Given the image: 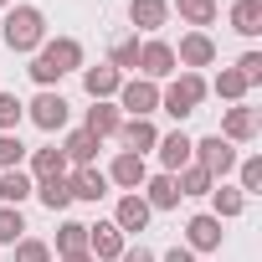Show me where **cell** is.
Here are the masks:
<instances>
[{"mask_svg": "<svg viewBox=\"0 0 262 262\" xmlns=\"http://www.w3.org/2000/svg\"><path fill=\"white\" fill-rule=\"evenodd\" d=\"M52 175H67V160H62L57 144H47V149L31 155V180H52Z\"/></svg>", "mask_w": 262, "mask_h": 262, "instance_id": "27", "label": "cell"}, {"mask_svg": "<svg viewBox=\"0 0 262 262\" xmlns=\"http://www.w3.org/2000/svg\"><path fill=\"white\" fill-rule=\"evenodd\" d=\"M128 21H134V36H155L170 21V0H128Z\"/></svg>", "mask_w": 262, "mask_h": 262, "instance_id": "15", "label": "cell"}, {"mask_svg": "<svg viewBox=\"0 0 262 262\" xmlns=\"http://www.w3.org/2000/svg\"><path fill=\"white\" fill-rule=\"evenodd\" d=\"M221 236H226V231H221V221H216L211 211H201V216L185 221V247H190V252H221Z\"/></svg>", "mask_w": 262, "mask_h": 262, "instance_id": "10", "label": "cell"}, {"mask_svg": "<svg viewBox=\"0 0 262 262\" xmlns=\"http://www.w3.org/2000/svg\"><path fill=\"white\" fill-rule=\"evenodd\" d=\"M155 108H160V82L123 77V88H118V113H128V118H149Z\"/></svg>", "mask_w": 262, "mask_h": 262, "instance_id": "7", "label": "cell"}, {"mask_svg": "<svg viewBox=\"0 0 262 262\" xmlns=\"http://www.w3.org/2000/svg\"><path fill=\"white\" fill-rule=\"evenodd\" d=\"M180 67H175V47L170 41H160V36H149V41H139V77L144 82H170Z\"/></svg>", "mask_w": 262, "mask_h": 262, "instance_id": "5", "label": "cell"}, {"mask_svg": "<svg viewBox=\"0 0 262 262\" xmlns=\"http://www.w3.org/2000/svg\"><path fill=\"white\" fill-rule=\"evenodd\" d=\"M67 108H72V103H67L62 93L41 88V93H36V98L26 103V118H31V123L41 128V134H57V128H67Z\"/></svg>", "mask_w": 262, "mask_h": 262, "instance_id": "6", "label": "cell"}, {"mask_svg": "<svg viewBox=\"0 0 262 262\" xmlns=\"http://www.w3.org/2000/svg\"><path fill=\"white\" fill-rule=\"evenodd\" d=\"M82 88H88V98H93V103H108V98H118V88H123V72H118V67H108V62H98V67H82Z\"/></svg>", "mask_w": 262, "mask_h": 262, "instance_id": "14", "label": "cell"}, {"mask_svg": "<svg viewBox=\"0 0 262 262\" xmlns=\"http://www.w3.org/2000/svg\"><path fill=\"white\" fill-rule=\"evenodd\" d=\"M26 236V216H21V206H0V247H16Z\"/></svg>", "mask_w": 262, "mask_h": 262, "instance_id": "31", "label": "cell"}, {"mask_svg": "<svg viewBox=\"0 0 262 262\" xmlns=\"http://www.w3.org/2000/svg\"><path fill=\"white\" fill-rule=\"evenodd\" d=\"M118 139H123L128 155H149V149L160 144V128H155L149 118H123V123H118Z\"/></svg>", "mask_w": 262, "mask_h": 262, "instance_id": "17", "label": "cell"}, {"mask_svg": "<svg viewBox=\"0 0 262 262\" xmlns=\"http://www.w3.org/2000/svg\"><path fill=\"white\" fill-rule=\"evenodd\" d=\"M123 247H128V236H123L113 221H98V226H88V252H93L98 262H118V257H123Z\"/></svg>", "mask_w": 262, "mask_h": 262, "instance_id": "11", "label": "cell"}, {"mask_svg": "<svg viewBox=\"0 0 262 262\" xmlns=\"http://www.w3.org/2000/svg\"><path fill=\"white\" fill-rule=\"evenodd\" d=\"M190 165H201V170L221 185V180L236 170V144H226L221 134H206V139H195V144H190Z\"/></svg>", "mask_w": 262, "mask_h": 262, "instance_id": "4", "label": "cell"}, {"mask_svg": "<svg viewBox=\"0 0 262 262\" xmlns=\"http://www.w3.org/2000/svg\"><path fill=\"white\" fill-rule=\"evenodd\" d=\"M47 211H67L72 206V185H67V175H52V180H36V190H31Z\"/></svg>", "mask_w": 262, "mask_h": 262, "instance_id": "23", "label": "cell"}, {"mask_svg": "<svg viewBox=\"0 0 262 262\" xmlns=\"http://www.w3.org/2000/svg\"><path fill=\"white\" fill-rule=\"evenodd\" d=\"M201 103H206V77H201V72H180V77H170V82L160 88V108H165L170 118H190Z\"/></svg>", "mask_w": 262, "mask_h": 262, "instance_id": "3", "label": "cell"}, {"mask_svg": "<svg viewBox=\"0 0 262 262\" xmlns=\"http://www.w3.org/2000/svg\"><path fill=\"white\" fill-rule=\"evenodd\" d=\"M257 128H262V113H257L252 103H231L226 118H221V139H226V144H252Z\"/></svg>", "mask_w": 262, "mask_h": 262, "instance_id": "8", "label": "cell"}, {"mask_svg": "<svg viewBox=\"0 0 262 262\" xmlns=\"http://www.w3.org/2000/svg\"><path fill=\"white\" fill-rule=\"evenodd\" d=\"M26 72H31L36 88H57L67 72H82V41H72V36H57V41H52V36H47V41L31 52V67H26Z\"/></svg>", "mask_w": 262, "mask_h": 262, "instance_id": "1", "label": "cell"}, {"mask_svg": "<svg viewBox=\"0 0 262 262\" xmlns=\"http://www.w3.org/2000/svg\"><path fill=\"white\" fill-rule=\"evenodd\" d=\"M206 93H216V98H226V103H242V98H247V82H242L236 67H221L216 82H206Z\"/></svg>", "mask_w": 262, "mask_h": 262, "instance_id": "26", "label": "cell"}, {"mask_svg": "<svg viewBox=\"0 0 262 262\" xmlns=\"http://www.w3.org/2000/svg\"><path fill=\"white\" fill-rule=\"evenodd\" d=\"M62 262H98V257H93V252H67Z\"/></svg>", "mask_w": 262, "mask_h": 262, "instance_id": "40", "label": "cell"}, {"mask_svg": "<svg viewBox=\"0 0 262 262\" xmlns=\"http://www.w3.org/2000/svg\"><path fill=\"white\" fill-rule=\"evenodd\" d=\"M190 134L185 128H175V134H160V144H155V155H160V165H165V175H175V170H185L190 165Z\"/></svg>", "mask_w": 262, "mask_h": 262, "instance_id": "16", "label": "cell"}, {"mask_svg": "<svg viewBox=\"0 0 262 262\" xmlns=\"http://www.w3.org/2000/svg\"><path fill=\"white\" fill-rule=\"evenodd\" d=\"M139 195H144V206H149V211H175V206H180L175 175H165V170H160V175H149V180L139 185Z\"/></svg>", "mask_w": 262, "mask_h": 262, "instance_id": "18", "label": "cell"}, {"mask_svg": "<svg viewBox=\"0 0 262 262\" xmlns=\"http://www.w3.org/2000/svg\"><path fill=\"white\" fill-rule=\"evenodd\" d=\"M21 160H26V144L16 134H0V170H21Z\"/></svg>", "mask_w": 262, "mask_h": 262, "instance_id": "36", "label": "cell"}, {"mask_svg": "<svg viewBox=\"0 0 262 262\" xmlns=\"http://www.w3.org/2000/svg\"><path fill=\"white\" fill-rule=\"evenodd\" d=\"M67 252H88V226L82 221H62L57 226V257H67Z\"/></svg>", "mask_w": 262, "mask_h": 262, "instance_id": "30", "label": "cell"}, {"mask_svg": "<svg viewBox=\"0 0 262 262\" xmlns=\"http://www.w3.org/2000/svg\"><path fill=\"white\" fill-rule=\"evenodd\" d=\"M6 6H11V0H0V11H6Z\"/></svg>", "mask_w": 262, "mask_h": 262, "instance_id": "41", "label": "cell"}, {"mask_svg": "<svg viewBox=\"0 0 262 262\" xmlns=\"http://www.w3.org/2000/svg\"><path fill=\"white\" fill-rule=\"evenodd\" d=\"M236 175H242V195H262V155H247V160H236Z\"/></svg>", "mask_w": 262, "mask_h": 262, "instance_id": "32", "label": "cell"}, {"mask_svg": "<svg viewBox=\"0 0 262 262\" xmlns=\"http://www.w3.org/2000/svg\"><path fill=\"white\" fill-rule=\"evenodd\" d=\"M103 175H108V185H118V190H139V185L149 180V165H144V155H128V149H123Z\"/></svg>", "mask_w": 262, "mask_h": 262, "instance_id": "13", "label": "cell"}, {"mask_svg": "<svg viewBox=\"0 0 262 262\" xmlns=\"http://www.w3.org/2000/svg\"><path fill=\"white\" fill-rule=\"evenodd\" d=\"M108 67H118V72H134V67H139V36H123V41H113V57H108Z\"/></svg>", "mask_w": 262, "mask_h": 262, "instance_id": "34", "label": "cell"}, {"mask_svg": "<svg viewBox=\"0 0 262 262\" xmlns=\"http://www.w3.org/2000/svg\"><path fill=\"white\" fill-rule=\"evenodd\" d=\"M149 216H155V211L144 206V195H139V190H123V195H118V206H113V226H118L123 236H128V231H144V226H149Z\"/></svg>", "mask_w": 262, "mask_h": 262, "instance_id": "12", "label": "cell"}, {"mask_svg": "<svg viewBox=\"0 0 262 262\" xmlns=\"http://www.w3.org/2000/svg\"><path fill=\"white\" fill-rule=\"evenodd\" d=\"M118 262H160V257H155L149 247H123V257H118Z\"/></svg>", "mask_w": 262, "mask_h": 262, "instance_id": "38", "label": "cell"}, {"mask_svg": "<svg viewBox=\"0 0 262 262\" xmlns=\"http://www.w3.org/2000/svg\"><path fill=\"white\" fill-rule=\"evenodd\" d=\"M175 190H180V195H211L216 180H211L201 165H185V170H175Z\"/></svg>", "mask_w": 262, "mask_h": 262, "instance_id": "28", "label": "cell"}, {"mask_svg": "<svg viewBox=\"0 0 262 262\" xmlns=\"http://www.w3.org/2000/svg\"><path fill=\"white\" fill-rule=\"evenodd\" d=\"M98 149H103V139H93L88 128H72V134L62 139V160H67V165H93Z\"/></svg>", "mask_w": 262, "mask_h": 262, "instance_id": "20", "label": "cell"}, {"mask_svg": "<svg viewBox=\"0 0 262 262\" xmlns=\"http://www.w3.org/2000/svg\"><path fill=\"white\" fill-rule=\"evenodd\" d=\"M211 62H216V41H211L206 31H185L180 47H175V67H180V72H201V67H211Z\"/></svg>", "mask_w": 262, "mask_h": 262, "instance_id": "9", "label": "cell"}, {"mask_svg": "<svg viewBox=\"0 0 262 262\" xmlns=\"http://www.w3.org/2000/svg\"><path fill=\"white\" fill-rule=\"evenodd\" d=\"M242 211H247V195H242L236 185H216V190H211V216H216V221H236Z\"/></svg>", "mask_w": 262, "mask_h": 262, "instance_id": "24", "label": "cell"}, {"mask_svg": "<svg viewBox=\"0 0 262 262\" xmlns=\"http://www.w3.org/2000/svg\"><path fill=\"white\" fill-rule=\"evenodd\" d=\"M118 123H123V113H118L113 103H93L88 118H82V128H88L93 139H113V134H118Z\"/></svg>", "mask_w": 262, "mask_h": 262, "instance_id": "21", "label": "cell"}, {"mask_svg": "<svg viewBox=\"0 0 262 262\" xmlns=\"http://www.w3.org/2000/svg\"><path fill=\"white\" fill-rule=\"evenodd\" d=\"M0 36H6L11 52L31 57L41 41H47V16L36 6H6V21H0Z\"/></svg>", "mask_w": 262, "mask_h": 262, "instance_id": "2", "label": "cell"}, {"mask_svg": "<svg viewBox=\"0 0 262 262\" xmlns=\"http://www.w3.org/2000/svg\"><path fill=\"white\" fill-rule=\"evenodd\" d=\"M231 31L236 36H257L262 31V0H236L231 6Z\"/></svg>", "mask_w": 262, "mask_h": 262, "instance_id": "25", "label": "cell"}, {"mask_svg": "<svg viewBox=\"0 0 262 262\" xmlns=\"http://www.w3.org/2000/svg\"><path fill=\"white\" fill-rule=\"evenodd\" d=\"M67 185H72V201H103L108 195V175L98 165H77V175Z\"/></svg>", "mask_w": 262, "mask_h": 262, "instance_id": "19", "label": "cell"}, {"mask_svg": "<svg viewBox=\"0 0 262 262\" xmlns=\"http://www.w3.org/2000/svg\"><path fill=\"white\" fill-rule=\"evenodd\" d=\"M16 262H52V247L41 236H21L16 242Z\"/></svg>", "mask_w": 262, "mask_h": 262, "instance_id": "35", "label": "cell"}, {"mask_svg": "<svg viewBox=\"0 0 262 262\" xmlns=\"http://www.w3.org/2000/svg\"><path fill=\"white\" fill-rule=\"evenodd\" d=\"M21 118H26V103L16 93H0V134H16Z\"/></svg>", "mask_w": 262, "mask_h": 262, "instance_id": "33", "label": "cell"}, {"mask_svg": "<svg viewBox=\"0 0 262 262\" xmlns=\"http://www.w3.org/2000/svg\"><path fill=\"white\" fill-rule=\"evenodd\" d=\"M160 262H195V252H190V247H170Z\"/></svg>", "mask_w": 262, "mask_h": 262, "instance_id": "39", "label": "cell"}, {"mask_svg": "<svg viewBox=\"0 0 262 262\" xmlns=\"http://www.w3.org/2000/svg\"><path fill=\"white\" fill-rule=\"evenodd\" d=\"M175 11H180V21H190L195 31H206V26L216 21L221 6H216V0H175Z\"/></svg>", "mask_w": 262, "mask_h": 262, "instance_id": "29", "label": "cell"}, {"mask_svg": "<svg viewBox=\"0 0 262 262\" xmlns=\"http://www.w3.org/2000/svg\"><path fill=\"white\" fill-rule=\"evenodd\" d=\"M236 72H242L247 88H257V82H262V52H242V57H236Z\"/></svg>", "mask_w": 262, "mask_h": 262, "instance_id": "37", "label": "cell"}, {"mask_svg": "<svg viewBox=\"0 0 262 262\" xmlns=\"http://www.w3.org/2000/svg\"><path fill=\"white\" fill-rule=\"evenodd\" d=\"M31 190H36V180L26 170H0V206H21V201H31Z\"/></svg>", "mask_w": 262, "mask_h": 262, "instance_id": "22", "label": "cell"}]
</instances>
